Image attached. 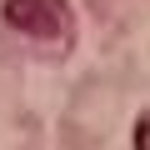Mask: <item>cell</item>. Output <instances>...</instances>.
Returning a JSON list of instances; mask_svg holds the SVG:
<instances>
[{
  "label": "cell",
  "instance_id": "6da1fadb",
  "mask_svg": "<svg viewBox=\"0 0 150 150\" xmlns=\"http://www.w3.org/2000/svg\"><path fill=\"white\" fill-rule=\"evenodd\" d=\"M0 15L25 40H65L75 30L70 0H0Z\"/></svg>",
  "mask_w": 150,
  "mask_h": 150
},
{
  "label": "cell",
  "instance_id": "7a4b0ae2",
  "mask_svg": "<svg viewBox=\"0 0 150 150\" xmlns=\"http://www.w3.org/2000/svg\"><path fill=\"white\" fill-rule=\"evenodd\" d=\"M130 140H135V150H150V115L135 120V135H130Z\"/></svg>",
  "mask_w": 150,
  "mask_h": 150
}]
</instances>
